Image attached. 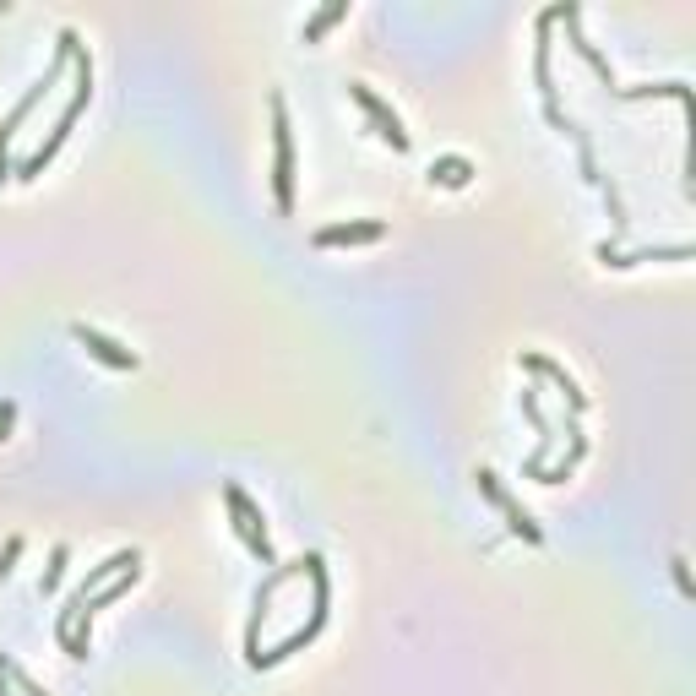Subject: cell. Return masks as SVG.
<instances>
[{
  "label": "cell",
  "mask_w": 696,
  "mask_h": 696,
  "mask_svg": "<svg viewBox=\"0 0 696 696\" xmlns=\"http://www.w3.org/2000/svg\"><path fill=\"white\" fill-rule=\"evenodd\" d=\"M272 191H278V213H294V136L283 93H272Z\"/></svg>",
  "instance_id": "6da1fadb"
},
{
  "label": "cell",
  "mask_w": 696,
  "mask_h": 696,
  "mask_svg": "<svg viewBox=\"0 0 696 696\" xmlns=\"http://www.w3.org/2000/svg\"><path fill=\"white\" fill-rule=\"evenodd\" d=\"M223 501H229V512H234V533L245 539V550L261 555V561H272V539H267V517L251 506V495L240 490V484H229L223 490Z\"/></svg>",
  "instance_id": "7a4b0ae2"
},
{
  "label": "cell",
  "mask_w": 696,
  "mask_h": 696,
  "mask_svg": "<svg viewBox=\"0 0 696 696\" xmlns=\"http://www.w3.org/2000/svg\"><path fill=\"white\" fill-rule=\"evenodd\" d=\"M474 479H479V495H484V501H490V506H495V512H501V517H506V528H512V533H517V539H528V544H544V528H539V522H533L528 512H522V506L512 501V495H506V490H501V479H495V474H490V468H479V474H474Z\"/></svg>",
  "instance_id": "3957f363"
},
{
  "label": "cell",
  "mask_w": 696,
  "mask_h": 696,
  "mask_svg": "<svg viewBox=\"0 0 696 696\" xmlns=\"http://www.w3.org/2000/svg\"><path fill=\"white\" fill-rule=\"evenodd\" d=\"M348 98H354V104H359V109H365V115H370V120H376V126H381V136H387V142L397 147V153H403V147H408V131H403V120H397L392 109L381 104V98L370 93L365 82H348Z\"/></svg>",
  "instance_id": "277c9868"
},
{
  "label": "cell",
  "mask_w": 696,
  "mask_h": 696,
  "mask_svg": "<svg viewBox=\"0 0 696 696\" xmlns=\"http://www.w3.org/2000/svg\"><path fill=\"white\" fill-rule=\"evenodd\" d=\"M71 338H77L93 359H104V365H115V370H136V365H142L131 348H120L115 338H104V332H93V327H71Z\"/></svg>",
  "instance_id": "5b68a950"
},
{
  "label": "cell",
  "mask_w": 696,
  "mask_h": 696,
  "mask_svg": "<svg viewBox=\"0 0 696 696\" xmlns=\"http://www.w3.org/2000/svg\"><path fill=\"white\" fill-rule=\"evenodd\" d=\"M387 234V223H332V229H321L316 234V245L327 251V245H370V240H381Z\"/></svg>",
  "instance_id": "8992f818"
},
{
  "label": "cell",
  "mask_w": 696,
  "mask_h": 696,
  "mask_svg": "<svg viewBox=\"0 0 696 696\" xmlns=\"http://www.w3.org/2000/svg\"><path fill=\"white\" fill-rule=\"evenodd\" d=\"M136 577H142V571H120L115 582H104V588H98V599H82V604H87V609H82V620H93V615H98V609H104V604L126 599V593L136 588Z\"/></svg>",
  "instance_id": "52a82bcc"
},
{
  "label": "cell",
  "mask_w": 696,
  "mask_h": 696,
  "mask_svg": "<svg viewBox=\"0 0 696 696\" xmlns=\"http://www.w3.org/2000/svg\"><path fill=\"white\" fill-rule=\"evenodd\" d=\"M522 365H528V370H539V376H550V381H555V387H561V392L571 397V403H577V408H582V392H577V381H571V376H566V370H561V365H550V359H539V354H522Z\"/></svg>",
  "instance_id": "ba28073f"
},
{
  "label": "cell",
  "mask_w": 696,
  "mask_h": 696,
  "mask_svg": "<svg viewBox=\"0 0 696 696\" xmlns=\"http://www.w3.org/2000/svg\"><path fill=\"white\" fill-rule=\"evenodd\" d=\"M430 180L435 185H468V180H474V164H468V158H435Z\"/></svg>",
  "instance_id": "9c48e42d"
},
{
  "label": "cell",
  "mask_w": 696,
  "mask_h": 696,
  "mask_svg": "<svg viewBox=\"0 0 696 696\" xmlns=\"http://www.w3.org/2000/svg\"><path fill=\"white\" fill-rule=\"evenodd\" d=\"M338 17H348V6H343V0H332L327 11H316V17L305 22V44H316V39H321V33H327L332 22H338Z\"/></svg>",
  "instance_id": "30bf717a"
},
{
  "label": "cell",
  "mask_w": 696,
  "mask_h": 696,
  "mask_svg": "<svg viewBox=\"0 0 696 696\" xmlns=\"http://www.w3.org/2000/svg\"><path fill=\"white\" fill-rule=\"evenodd\" d=\"M60 566H66V550H55V561H49V571H44V588H55V582H60Z\"/></svg>",
  "instance_id": "8fae6325"
},
{
  "label": "cell",
  "mask_w": 696,
  "mask_h": 696,
  "mask_svg": "<svg viewBox=\"0 0 696 696\" xmlns=\"http://www.w3.org/2000/svg\"><path fill=\"white\" fill-rule=\"evenodd\" d=\"M6 425H11V408H0V435H6Z\"/></svg>",
  "instance_id": "7c38bea8"
}]
</instances>
